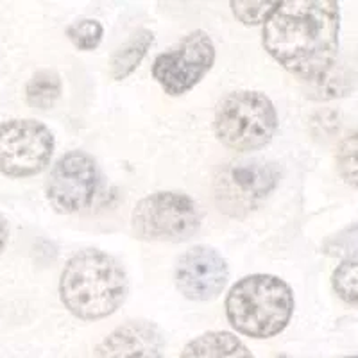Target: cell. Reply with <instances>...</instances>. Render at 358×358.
<instances>
[{"mask_svg": "<svg viewBox=\"0 0 358 358\" xmlns=\"http://www.w3.org/2000/svg\"><path fill=\"white\" fill-rule=\"evenodd\" d=\"M338 2L287 0L264 24V47L287 72L312 86L338 65Z\"/></svg>", "mask_w": 358, "mask_h": 358, "instance_id": "1", "label": "cell"}, {"mask_svg": "<svg viewBox=\"0 0 358 358\" xmlns=\"http://www.w3.org/2000/svg\"><path fill=\"white\" fill-rule=\"evenodd\" d=\"M129 290L124 267L111 255L85 249L69 260L59 280L65 308L83 321H99L124 305Z\"/></svg>", "mask_w": 358, "mask_h": 358, "instance_id": "2", "label": "cell"}, {"mask_svg": "<svg viewBox=\"0 0 358 358\" xmlns=\"http://www.w3.org/2000/svg\"><path fill=\"white\" fill-rule=\"evenodd\" d=\"M294 292L271 274H251L236 281L226 297L229 324L251 338H271L285 330L294 313Z\"/></svg>", "mask_w": 358, "mask_h": 358, "instance_id": "3", "label": "cell"}, {"mask_svg": "<svg viewBox=\"0 0 358 358\" xmlns=\"http://www.w3.org/2000/svg\"><path fill=\"white\" fill-rule=\"evenodd\" d=\"M215 134L235 151H258L273 140L278 113L273 101L260 92H233L217 104Z\"/></svg>", "mask_w": 358, "mask_h": 358, "instance_id": "4", "label": "cell"}, {"mask_svg": "<svg viewBox=\"0 0 358 358\" xmlns=\"http://www.w3.org/2000/svg\"><path fill=\"white\" fill-rule=\"evenodd\" d=\"M133 233L142 241L185 242L201 228L196 201L181 192H156L143 197L131 215Z\"/></svg>", "mask_w": 358, "mask_h": 358, "instance_id": "5", "label": "cell"}, {"mask_svg": "<svg viewBox=\"0 0 358 358\" xmlns=\"http://www.w3.org/2000/svg\"><path fill=\"white\" fill-rule=\"evenodd\" d=\"M56 140L45 124L15 118L0 124V172L9 178L40 174L50 163Z\"/></svg>", "mask_w": 358, "mask_h": 358, "instance_id": "6", "label": "cell"}, {"mask_svg": "<svg viewBox=\"0 0 358 358\" xmlns=\"http://www.w3.org/2000/svg\"><path fill=\"white\" fill-rule=\"evenodd\" d=\"M215 63V45L204 31H194L159 54L152 65V78L169 95L190 92L212 70Z\"/></svg>", "mask_w": 358, "mask_h": 358, "instance_id": "7", "label": "cell"}, {"mask_svg": "<svg viewBox=\"0 0 358 358\" xmlns=\"http://www.w3.org/2000/svg\"><path fill=\"white\" fill-rule=\"evenodd\" d=\"M97 188L95 159L85 151H70L57 159L50 171L45 196L57 213H76L94 201Z\"/></svg>", "mask_w": 358, "mask_h": 358, "instance_id": "8", "label": "cell"}, {"mask_svg": "<svg viewBox=\"0 0 358 358\" xmlns=\"http://www.w3.org/2000/svg\"><path fill=\"white\" fill-rule=\"evenodd\" d=\"M229 278L226 260L208 245L185 251L176 265V287L192 301H213Z\"/></svg>", "mask_w": 358, "mask_h": 358, "instance_id": "9", "label": "cell"}, {"mask_svg": "<svg viewBox=\"0 0 358 358\" xmlns=\"http://www.w3.org/2000/svg\"><path fill=\"white\" fill-rule=\"evenodd\" d=\"M219 181L222 183V194H231L226 197L231 208H238L241 204L252 206L276 188L280 171L273 162L265 159H238L229 163Z\"/></svg>", "mask_w": 358, "mask_h": 358, "instance_id": "10", "label": "cell"}, {"mask_svg": "<svg viewBox=\"0 0 358 358\" xmlns=\"http://www.w3.org/2000/svg\"><path fill=\"white\" fill-rule=\"evenodd\" d=\"M165 337L156 324L143 319L124 322L99 342L94 358H163Z\"/></svg>", "mask_w": 358, "mask_h": 358, "instance_id": "11", "label": "cell"}, {"mask_svg": "<svg viewBox=\"0 0 358 358\" xmlns=\"http://www.w3.org/2000/svg\"><path fill=\"white\" fill-rule=\"evenodd\" d=\"M181 358H255V355L229 331H206L188 342Z\"/></svg>", "mask_w": 358, "mask_h": 358, "instance_id": "12", "label": "cell"}, {"mask_svg": "<svg viewBox=\"0 0 358 358\" xmlns=\"http://www.w3.org/2000/svg\"><path fill=\"white\" fill-rule=\"evenodd\" d=\"M155 34L149 29H140L138 33L133 34L126 45H122L111 57V76L115 81H122L127 76L136 70V66L142 63L147 50L151 49Z\"/></svg>", "mask_w": 358, "mask_h": 358, "instance_id": "13", "label": "cell"}, {"mask_svg": "<svg viewBox=\"0 0 358 358\" xmlns=\"http://www.w3.org/2000/svg\"><path fill=\"white\" fill-rule=\"evenodd\" d=\"M62 78L54 70H41L36 72L27 83L25 88V97H27L29 106L36 110H50L62 97Z\"/></svg>", "mask_w": 358, "mask_h": 358, "instance_id": "14", "label": "cell"}, {"mask_svg": "<svg viewBox=\"0 0 358 358\" xmlns=\"http://www.w3.org/2000/svg\"><path fill=\"white\" fill-rule=\"evenodd\" d=\"M104 29L102 24L95 18H81L66 27V36L79 50L97 49L102 40Z\"/></svg>", "mask_w": 358, "mask_h": 358, "instance_id": "15", "label": "cell"}, {"mask_svg": "<svg viewBox=\"0 0 358 358\" xmlns=\"http://www.w3.org/2000/svg\"><path fill=\"white\" fill-rule=\"evenodd\" d=\"M358 267L357 260H346L342 262L337 268H335L331 283H334L335 292L338 294L341 299L348 303V305H357L358 299Z\"/></svg>", "mask_w": 358, "mask_h": 358, "instance_id": "16", "label": "cell"}, {"mask_svg": "<svg viewBox=\"0 0 358 358\" xmlns=\"http://www.w3.org/2000/svg\"><path fill=\"white\" fill-rule=\"evenodd\" d=\"M280 2H249V0H233L231 9L242 24L245 25H260L265 24L273 17Z\"/></svg>", "mask_w": 358, "mask_h": 358, "instance_id": "17", "label": "cell"}, {"mask_svg": "<svg viewBox=\"0 0 358 358\" xmlns=\"http://www.w3.org/2000/svg\"><path fill=\"white\" fill-rule=\"evenodd\" d=\"M337 167L342 179L357 188V133L348 134L337 151Z\"/></svg>", "mask_w": 358, "mask_h": 358, "instance_id": "18", "label": "cell"}, {"mask_svg": "<svg viewBox=\"0 0 358 358\" xmlns=\"http://www.w3.org/2000/svg\"><path fill=\"white\" fill-rule=\"evenodd\" d=\"M8 238H9V228H8V222L2 215H0V255L4 251L6 244H8Z\"/></svg>", "mask_w": 358, "mask_h": 358, "instance_id": "19", "label": "cell"}, {"mask_svg": "<svg viewBox=\"0 0 358 358\" xmlns=\"http://www.w3.org/2000/svg\"><path fill=\"white\" fill-rule=\"evenodd\" d=\"M348 358H357V357H355V355H353V357H348Z\"/></svg>", "mask_w": 358, "mask_h": 358, "instance_id": "20", "label": "cell"}]
</instances>
